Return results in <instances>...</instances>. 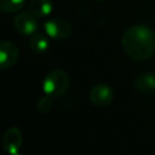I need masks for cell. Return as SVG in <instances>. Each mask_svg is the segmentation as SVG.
Listing matches in <instances>:
<instances>
[{"label": "cell", "instance_id": "obj_10", "mask_svg": "<svg viewBox=\"0 0 155 155\" xmlns=\"http://www.w3.org/2000/svg\"><path fill=\"white\" fill-rule=\"evenodd\" d=\"M29 11L35 17H46L52 12L51 0H30Z\"/></svg>", "mask_w": 155, "mask_h": 155}, {"label": "cell", "instance_id": "obj_12", "mask_svg": "<svg viewBox=\"0 0 155 155\" xmlns=\"http://www.w3.org/2000/svg\"><path fill=\"white\" fill-rule=\"evenodd\" d=\"M52 98H53V97L47 96V94L42 96V97L38 101V110H39L40 113H42V114L50 111V110L52 109V107H53V99H52Z\"/></svg>", "mask_w": 155, "mask_h": 155}, {"label": "cell", "instance_id": "obj_3", "mask_svg": "<svg viewBox=\"0 0 155 155\" xmlns=\"http://www.w3.org/2000/svg\"><path fill=\"white\" fill-rule=\"evenodd\" d=\"M45 33L53 40H64L71 34V25L63 18H51L44 23Z\"/></svg>", "mask_w": 155, "mask_h": 155}, {"label": "cell", "instance_id": "obj_4", "mask_svg": "<svg viewBox=\"0 0 155 155\" xmlns=\"http://www.w3.org/2000/svg\"><path fill=\"white\" fill-rule=\"evenodd\" d=\"M13 25L16 30L24 36H31L35 33H38V29H39L38 19L30 11L19 12L13 19Z\"/></svg>", "mask_w": 155, "mask_h": 155}, {"label": "cell", "instance_id": "obj_2", "mask_svg": "<svg viewBox=\"0 0 155 155\" xmlns=\"http://www.w3.org/2000/svg\"><path fill=\"white\" fill-rule=\"evenodd\" d=\"M69 86V76L63 69H53L48 71L42 82L44 93L53 98L61 97L65 93Z\"/></svg>", "mask_w": 155, "mask_h": 155}, {"label": "cell", "instance_id": "obj_1", "mask_svg": "<svg viewBox=\"0 0 155 155\" xmlns=\"http://www.w3.org/2000/svg\"><path fill=\"white\" fill-rule=\"evenodd\" d=\"M124 52L133 61H147L155 52V33L144 24H136L126 29L121 36Z\"/></svg>", "mask_w": 155, "mask_h": 155}, {"label": "cell", "instance_id": "obj_6", "mask_svg": "<svg viewBox=\"0 0 155 155\" xmlns=\"http://www.w3.org/2000/svg\"><path fill=\"white\" fill-rule=\"evenodd\" d=\"M19 57V50L12 41L4 40L0 44V69L6 70L12 68Z\"/></svg>", "mask_w": 155, "mask_h": 155}, {"label": "cell", "instance_id": "obj_5", "mask_svg": "<svg viewBox=\"0 0 155 155\" xmlns=\"http://www.w3.org/2000/svg\"><path fill=\"white\" fill-rule=\"evenodd\" d=\"M88 98L94 107L105 108L111 103V101L114 98V92L109 85L98 84V85H94L90 90Z\"/></svg>", "mask_w": 155, "mask_h": 155}, {"label": "cell", "instance_id": "obj_9", "mask_svg": "<svg viewBox=\"0 0 155 155\" xmlns=\"http://www.w3.org/2000/svg\"><path fill=\"white\" fill-rule=\"evenodd\" d=\"M48 35L41 34V33H35L34 35L30 36L29 40V47L33 52L35 53H44L48 50L50 47V41H48Z\"/></svg>", "mask_w": 155, "mask_h": 155}, {"label": "cell", "instance_id": "obj_8", "mask_svg": "<svg viewBox=\"0 0 155 155\" xmlns=\"http://www.w3.org/2000/svg\"><path fill=\"white\" fill-rule=\"evenodd\" d=\"M134 88L139 93H150L155 91V74L140 73L134 79Z\"/></svg>", "mask_w": 155, "mask_h": 155}, {"label": "cell", "instance_id": "obj_13", "mask_svg": "<svg viewBox=\"0 0 155 155\" xmlns=\"http://www.w3.org/2000/svg\"><path fill=\"white\" fill-rule=\"evenodd\" d=\"M93 1H98V2H102V1H105V0H93Z\"/></svg>", "mask_w": 155, "mask_h": 155}, {"label": "cell", "instance_id": "obj_7", "mask_svg": "<svg viewBox=\"0 0 155 155\" xmlns=\"http://www.w3.org/2000/svg\"><path fill=\"white\" fill-rule=\"evenodd\" d=\"M22 145V132L18 127H10L5 131L1 138V147L8 155H15L19 153Z\"/></svg>", "mask_w": 155, "mask_h": 155}, {"label": "cell", "instance_id": "obj_14", "mask_svg": "<svg viewBox=\"0 0 155 155\" xmlns=\"http://www.w3.org/2000/svg\"><path fill=\"white\" fill-rule=\"evenodd\" d=\"M15 155H23V154H21V153H17V154H15Z\"/></svg>", "mask_w": 155, "mask_h": 155}, {"label": "cell", "instance_id": "obj_11", "mask_svg": "<svg viewBox=\"0 0 155 155\" xmlns=\"http://www.w3.org/2000/svg\"><path fill=\"white\" fill-rule=\"evenodd\" d=\"M25 0H0V10L6 13H15L23 8Z\"/></svg>", "mask_w": 155, "mask_h": 155}]
</instances>
